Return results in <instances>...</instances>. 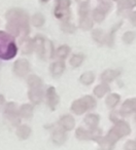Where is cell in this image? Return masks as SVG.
<instances>
[{"label":"cell","instance_id":"cell-1","mask_svg":"<svg viewBox=\"0 0 136 150\" xmlns=\"http://www.w3.org/2000/svg\"><path fill=\"white\" fill-rule=\"evenodd\" d=\"M18 52V47L11 34L0 31V59L11 60L15 58Z\"/></svg>","mask_w":136,"mask_h":150},{"label":"cell","instance_id":"cell-2","mask_svg":"<svg viewBox=\"0 0 136 150\" xmlns=\"http://www.w3.org/2000/svg\"><path fill=\"white\" fill-rule=\"evenodd\" d=\"M6 19L9 22L19 26L22 32L28 34V32H29V19H28V15L24 11L17 8L11 9L6 13Z\"/></svg>","mask_w":136,"mask_h":150},{"label":"cell","instance_id":"cell-3","mask_svg":"<svg viewBox=\"0 0 136 150\" xmlns=\"http://www.w3.org/2000/svg\"><path fill=\"white\" fill-rule=\"evenodd\" d=\"M130 132H131V129H130L129 125L127 122H125V121L120 120L117 122H115V125L109 131V133L105 136L104 139L110 144L115 145V143L120 138L130 134Z\"/></svg>","mask_w":136,"mask_h":150},{"label":"cell","instance_id":"cell-4","mask_svg":"<svg viewBox=\"0 0 136 150\" xmlns=\"http://www.w3.org/2000/svg\"><path fill=\"white\" fill-rule=\"evenodd\" d=\"M30 71V64L26 59H20V60L16 61L15 65H14V72L16 75L23 77L25 75L28 74Z\"/></svg>","mask_w":136,"mask_h":150},{"label":"cell","instance_id":"cell-5","mask_svg":"<svg viewBox=\"0 0 136 150\" xmlns=\"http://www.w3.org/2000/svg\"><path fill=\"white\" fill-rule=\"evenodd\" d=\"M5 115L14 125H18L20 123V114L18 112L17 106H16L15 103H9L6 105V107H5Z\"/></svg>","mask_w":136,"mask_h":150},{"label":"cell","instance_id":"cell-6","mask_svg":"<svg viewBox=\"0 0 136 150\" xmlns=\"http://www.w3.org/2000/svg\"><path fill=\"white\" fill-rule=\"evenodd\" d=\"M46 101H48V105L52 110H55L57 104L59 103V96L57 95L55 88L51 86L46 91Z\"/></svg>","mask_w":136,"mask_h":150},{"label":"cell","instance_id":"cell-7","mask_svg":"<svg viewBox=\"0 0 136 150\" xmlns=\"http://www.w3.org/2000/svg\"><path fill=\"white\" fill-rule=\"evenodd\" d=\"M59 125L62 127L64 131H71L74 127V125H75V121H74V118L70 115H64L60 118L59 120Z\"/></svg>","mask_w":136,"mask_h":150},{"label":"cell","instance_id":"cell-8","mask_svg":"<svg viewBox=\"0 0 136 150\" xmlns=\"http://www.w3.org/2000/svg\"><path fill=\"white\" fill-rule=\"evenodd\" d=\"M28 96L34 104H39L43 97V93H42L41 88H30Z\"/></svg>","mask_w":136,"mask_h":150},{"label":"cell","instance_id":"cell-9","mask_svg":"<svg viewBox=\"0 0 136 150\" xmlns=\"http://www.w3.org/2000/svg\"><path fill=\"white\" fill-rule=\"evenodd\" d=\"M44 43H46V39L41 36H36L33 40L34 48L41 59H44Z\"/></svg>","mask_w":136,"mask_h":150},{"label":"cell","instance_id":"cell-10","mask_svg":"<svg viewBox=\"0 0 136 150\" xmlns=\"http://www.w3.org/2000/svg\"><path fill=\"white\" fill-rule=\"evenodd\" d=\"M52 140L56 145H62L66 140V134L63 129H55L52 134Z\"/></svg>","mask_w":136,"mask_h":150},{"label":"cell","instance_id":"cell-11","mask_svg":"<svg viewBox=\"0 0 136 150\" xmlns=\"http://www.w3.org/2000/svg\"><path fill=\"white\" fill-rule=\"evenodd\" d=\"M71 110L75 114H83V113L86 112L88 110V107H87L84 99H80V100L74 101L71 105Z\"/></svg>","mask_w":136,"mask_h":150},{"label":"cell","instance_id":"cell-12","mask_svg":"<svg viewBox=\"0 0 136 150\" xmlns=\"http://www.w3.org/2000/svg\"><path fill=\"white\" fill-rule=\"evenodd\" d=\"M65 70V64L62 61H58L52 64L51 66V72L54 76H60Z\"/></svg>","mask_w":136,"mask_h":150},{"label":"cell","instance_id":"cell-13","mask_svg":"<svg viewBox=\"0 0 136 150\" xmlns=\"http://www.w3.org/2000/svg\"><path fill=\"white\" fill-rule=\"evenodd\" d=\"M21 50L24 54H30V52L34 50L33 40L30 39V38H28V37L24 38L21 42Z\"/></svg>","mask_w":136,"mask_h":150},{"label":"cell","instance_id":"cell-14","mask_svg":"<svg viewBox=\"0 0 136 150\" xmlns=\"http://www.w3.org/2000/svg\"><path fill=\"white\" fill-rule=\"evenodd\" d=\"M119 71L117 70H111V69H108V70H105L104 72L101 75V79L104 82H109L113 81L117 75H119Z\"/></svg>","mask_w":136,"mask_h":150},{"label":"cell","instance_id":"cell-15","mask_svg":"<svg viewBox=\"0 0 136 150\" xmlns=\"http://www.w3.org/2000/svg\"><path fill=\"white\" fill-rule=\"evenodd\" d=\"M20 116L24 117V118H30L33 114V107L30 104H24L21 106L19 111Z\"/></svg>","mask_w":136,"mask_h":150},{"label":"cell","instance_id":"cell-16","mask_svg":"<svg viewBox=\"0 0 136 150\" xmlns=\"http://www.w3.org/2000/svg\"><path fill=\"white\" fill-rule=\"evenodd\" d=\"M109 90H110L109 86L106 82H104V83L98 84V86L94 88V94H95V96L98 97V98H102L106 93L109 92Z\"/></svg>","mask_w":136,"mask_h":150},{"label":"cell","instance_id":"cell-17","mask_svg":"<svg viewBox=\"0 0 136 150\" xmlns=\"http://www.w3.org/2000/svg\"><path fill=\"white\" fill-rule=\"evenodd\" d=\"M31 134V129H30L28 125H20L17 129V136L22 140H26Z\"/></svg>","mask_w":136,"mask_h":150},{"label":"cell","instance_id":"cell-18","mask_svg":"<svg viewBox=\"0 0 136 150\" xmlns=\"http://www.w3.org/2000/svg\"><path fill=\"white\" fill-rule=\"evenodd\" d=\"M85 122L90 129H95L99 123V116L97 114H88L85 117Z\"/></svg>","mask_w":136,"mask_h":150},{"label":"cell","instance_id":"cell-19","mask_svg":"<svg viewBox=\"0 0 136 150\" xmlns=\"http://www.w3.org/2000/svg\"><path fill=\"white\" fill-rule=\"evenodd\" d=\"M80 27L83 30H90L93 27V20L91 18H89L88 15L83 16V17H80Z\"/></svg>","mask_w":136,"mask_h":150},{"label":"cell","instance_id":"cell-20","mask_svg":"<svg viewBox=\"0 0 136 150\" xmlns=\"http://www.w3.org/2000/svg\"><path fill=\"white\" fill-rule=\"evenodd\" d=\"M28 84L30 88H41L42 80L37 75H30L28 77Z\"/></svg>","mask_w":136,"mask_h":150},{"label":"cell","instance_id":"cell-21","mask_svg":"<svg viewBox=\"0 0 136 150\" xmlns=\"http://www.w3.org/2000/svg\"><path fill=\"white\" fill-rule=\"evenodd\" d=\"M94 79H95L94 73L90 72V71H89V72H85L84 74L80 76V82H82V83H84V84H87V86L93 83Z\"/></svg>","mask_w":136,"mask_h":150},{"label":"cell","instance_id":"cell-22","mask_svg":"<svg viewBox=\"0 0 136 150\" xmlns=\"http://www.w3.org/2000/svg\"><path fill=\"white\" fill-rule=\"evenodd\" d=\"M136 6V0H123L119 3V11H125V9H131Z\"/></svg>","mask_w":136,"mask_h":150},{"label":"cell","instance_id":"cell-23","mask_svg":"<svg viewBox=\"0 0 136 150\" xmlns=\"http://www.w3.org/2000/svg\"><path fill=\"white\" fill-rule=\"evenodd\" d=\"M120 99H121V97L117 94H110L106 98V105L109 108H113V107L117 106V103L120 102Z\"/></svg>","mask_w":136,"mask_h":150},{"label":"cell","instance_id":"cell-24","mask_svg":"<svg viewBox=\"0 0 136 150\" xmlns=\"http://www.w3.org/2000/svg\"><path fill=\"white\" fill-rule=\"evenodd\" d=\"M75 136L78 140H91V132L87 131L83 127H78L76 129Z\"/></svg>","mask_w":136,"mask_h":150},{"label":"cell","instance_id":"cell-25","mask_svg":"<svg viewBox=\"0 0 136 150\" xmlns=\"http://www.w3.org/2000/svg\"><path fill=\"white\" fill-rule=\"evenodd\" d=\"M92 37H93V39H94L95 41L99 42V43H103V42L106 40L105 35H104V32H103L101 29L94 30V31H93V33H92Z\"/></svg>","mask_w":136,"mask_h":150},{"label":"cell","instance_id":"cell-26","mask_svg":"<svg viewBox=\"0 0 136 150\" xmlns=\"http://www.w3.org/2000/svg\"><path fill=\"white\" fill-rule=\"evenodd\" d=\"M84 61V56L83 54H73L70 59V65H71L73 68H76V67L80 66V64Z\"/></svg>","mask_w":136,"mask_h":150},{"label":"cell","instance_id":"cell-27","mask_svg":"<svg viewBox=\"0 0 136 150\" xmlns=\"http://www.w3.org/2000/svg\"><path fill=\"white\" fill-rule=\"evenodd\" d=\"M53 54H54V47H53L52 42L46 40V43H44V59L52 58Z\"/></svg>","mask_w":136,"mask_h":150},{"label":"cell","instance_id":"cell-28","mask_svg":"<svg viewBox=\"0 0 136 150\" xmlns=\"http://www.w3.org/2000/svg\"><path fill=\"white\" fill-rule=\"evenodd\" d=\"M32 24L35 27H41L44 24V17L41 13H36L32 17Z\"/></svg>","mask_w":136,"mask_h":150},{"label":"cell","instance_id":"cell-29","mask_svg":"<svg viewBox=\"0 0 136 150\" xmlns=\"http://www.w3.org/2000/svg\"><path fill=\"white\" fill-rule=\"evenodd\" d=\"M70 48L68 47L67 45H62L57 50V56L59 57L60 59H65L67 58V56L69 54Z\"/></svg>","mask_w":136,"mask_h":150},{"label":"cell","instance_id":"cell-30","mask_svg":"<svg viewBox=\"0 0 136 150\" xmlns=\"http://www.w3.org/2000/svg\"><path fill=\"white\" fill-rule=\"evenodd\" d=\"M105 13L103 11H101L99 8H95L94 11H93V20L97 23H100L104 20Z\"/></svg>","mask_w":136,"mask_h":150},{"label":"cell","instance_id":"cell-31","mask_svg":"<svg viewBox=\"0 0 136 150\" xmlns=\"http://www.w3.org/2000/svg\"><path fill=\"white\" fill-rule=\"evenodd\" d=\"M61 29L64 32H66V33H73L75 31V27L72 24H70L68 21L63 22L62 25H61Z\"/></svg>","mask_w":136,"mask_h":150},{"label":"cell","instance_id":"cell-32","mask_svg":"<svg viewBox=\"0 0 136 150\" xmlns=\"http://www.w3.org/2000/svg\"><path fill=\"white\" fill-rule=\"evenodd\" d=\"M56 9H68L70 6V0H56Z\"/></svg>","mask_w":136,"mask_h":150},{"label":"cell","instance_id":"cell-33","mask_svg":"<svg viewBox=\"0 0 136 150\" xmlns=\"http://www.w3.org/2000/svg\"><path fill=\"white\" fill-rule=\"evenodd\" d=\"M83 99H84V101H85V103H86L88 109L95 108V106H96V101H95L92 97H91V96H86V97H84Z\"/></svg>","mask_w":136,"mask_h":150},{"label":"cell","instance_id":"cell-34","mask_svg":"<svg viewBox=\"0 0 136 150\" xmlns=\"http://www.w3.org/2000/svg\"><path fill=\"white\" fill-rule=\"evenodd\" d=\"M136 37V34L134 32H126L123 36V40L126 43H131Z\"/></svg>","mask_w":136,"mask_h":150},{"label":"cell","instance_id":"cell-35","mask_svg":"<svg viewBox=\"0 0 136 150\" xmlns=\"http://www.w3.org/2000/svg\"><path fill=\"white\" fill-rule=\"evenodd\" d=\"M97 8H99L101 11H103L104 13H106L107 11H109V8H110V3L108 2V1H106V0H102L100 3V5H99Z\"/></svg>","mask_w":136,"mask_h":150},{"label":"cell","instance_id":"cell-36","mask_svg":"<svg viewBox=\"0 0 136 150\" xmlns=\"http://www.w3.org/2000/svg\"><path fill=\"white\" fill-rule=\"evenodd\" d=\"M125 150H136V142L133 140H129L125 144Z\"/></svg>","mask_w":136,"mask_h":150},{"label":"cell","instance_id":"cell-37","mask_svg":"<svg viewBox=\"0 0 136 150\" xmlns=\"http://www.w3.org/2000/svg\"><path fill=\"white\" fill-rule=\"evenodd\" d=\"M120 115H122L121 112H117V111L113 112L110 114V120H113V122H117V121H120Z\"/></svg>","mask_w":136,"mask_h":150},{"label":"cell","instance_id":"cell-38","mask_svg":"<svg viewBox=\"0 0 136 150\" xmlns=\"http://www.w3.org/2000/svg\"><path fill=\"white\" fill-rule=\"evenodd\" d=\"M130 21H131L132 25L136 27V11H133V13L130 15Z\"/></svg>","mask_w":136,"mask_h":150},{"label":"cell","instance_id":"cell-39","mask_svg":"<svg viewBox=\"0 0 136 150\" xmlns=\"http://www.w3.org/2000/svg\"><path fill=\"white\" fill-rule=\"evenodd\" d=\"M76 1H78V3H80V5H83V4H88L89 0H76Z\"/></svg>","mask_w":136,"mask_h":150},{"label":"cell","instance_id":"cell-40","mask_svg":"<svg viewBox=\"0 0 136 150\" xmlns=\"http://www.w3.org/2000/svg\"><path fill=\"white\" fill-rule=\"evenodd\" d=\"M132 105H133L134 112H136V99H132Z\"/></svg>","mask_w":136,"mask_h":150},{"label":"cell","instance_id":"cell-41","mask_svg":"<svg viewBox=\"0 0 136 150\" xmlns=\"http://www.w3.org/2000/svg\"><path fill=\"white\" fill-rule=\"evenodd\" d=\"M3 103H4V97L0 94V105H2Z\"/></svg>","mask_w":136,"mask_h":150},{"label":"cell","instance_id":"cell-42","mask_svg":"<svg viewBox=\"0 0 136 150\" xmlns=\"http://www.w3.org/2000/svg\"><path fill=\"white\" fill-rule=\"evenodd\" d=\"M42 2H46V1H48V0H41Z\"/></svg>","mask_w":136,"mask_h":150},{"label":"cell","instance_id":"cell-43","mask_svg":"<svg viewBox=\"0 0 136 150\" xmlns=\"http://www.w3.org/2000/svg\"><path fill=\"white\" fill-rule=\"evenodd\" d=\"M113 1H120V0H113Z\"/></svg>","mask_w":136,"mask_h":150},{"label":"cell","instance_id":"cell-44","mask_svg":"<svg viewBox=\"0 0 136 150\" xmlns=\"http://www.w3.org/2000/svg\"><path fill=\"white\" fill-rule=\"evenodd\" d=\"M135 121H136V117H135Z\"/></svg>","mask_w":136,"mask_h":150},{"label":"cell","instance_id":"cell-45","mask_svg":"<svg viewBox=\"0 0 136 150\" xmlns=\"http://www.w3.org/2000/svg\"><path fill=\"white\" fill-rule=\"evenodd\" d=\"M101 1H102V0H101Z\"/></svg>","mask_w":136,"mask_h":150}]
</instances>
